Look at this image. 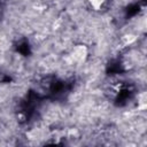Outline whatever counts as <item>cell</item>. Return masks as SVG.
<instances>
[{"label":"cell","instance_id":"6da1fadb","mask_svg":"<svg viewBox=\"0 0 147 147\" xmlns=\"http://www.w3.org/2000/svg\"><path fill=\"white\" fill-rule=\"evenodd\" d=\"M139 9H140V7H139L138 3H132V5H130V6L127 7V9H126V15L130 16V17L136 16V15L139 13Z\"/></svg>","mask_w":147,"mask_h":147}]
</instances>
